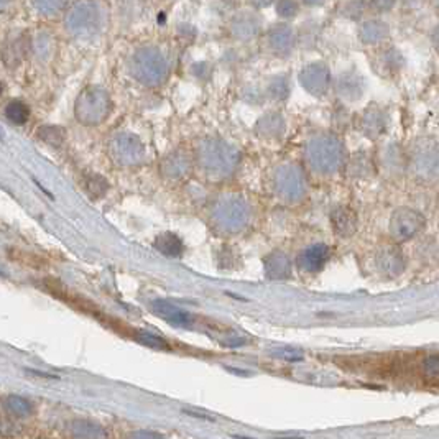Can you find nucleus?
<instances>
[{"mask_svg":"<svg viewBox=\"0 0 439 439\" xmlns=\"http://www.w3.org/2000/svg\"><path fill=\"white\" fill-rule=\"evenodd\" d=\"M304 162L313 173L329 176L346 166L347 150L341 137L333 132L313 133L304 144Z\"/></svg>","mask_w":439,"mask_h":439,"instance_id":"f257e3e1","label":"nucleus"},{"mask_svg":"<svg viewBox=\"0 0 439 439\" xmlns=\"http://www.w3.org/2000/svg\"><path fill=\"white\" fill-rule=\"evenodd\" d=\"M240 158L242 155L237 146L216 137L204 139L196 150V160L201 170L213 178H229L234 175L240 165Z\"/></svg>","mask_w":439,"mask_h":439,"instance_id":"f03ea898","label":"nucleus"},{"mask_svg":"<svg viewBox=\"0 0 439 439\" xmlns=\"http://www.w3.org/2000/svg\"><path fill=\"white\" fill-rule=\"evenodd\" d=\"M133 77L146 88H158L168 77V63L160 50L145 46L133 55L130 63Z\"/></svg>","mask_w":439,"mask_h":439,"instance_id":"7ed1b4c3","label":"nucleus"},{"mask_svg":"<svg viewBox=\"0 0 439 439\" xmlns=\"http://www.w3.org/2000/svg\"><path fill=\"white\" fill-rule=\"evenodd\" d=\"M112 101L109 92L101 86H89L76 99L75 115L83 126L94 127L109 117Z\"/></svg>","mask_w":439,"mask_h":439,"instance_id":"20e7f679","label":"nucleus"},{"mask_svg":"<svg viewBox=\"0 0 439 439\" xmlns=\"http://www.w3.org/2000/svg\"><path fill=\"white\" fill-rule=\"evenodd\" d=\"M272 183L277 196L286 202H298L306 196V175L296 163H282L275 168Z\"/></svg>","mask_w":439,"mask_h":439,"instance_id":"39448f33","label":"nucleus"},{"mask_svg":"<svg viewBox=\"0 0 439 439\" xmlns=\"http://www.w3.org/2000/svg\"><path fill=\"white\" fill-rule=\"evenodd\" d=\"M64 25L77 38L94 37L102 25L101 8L94 0H77L68 10Z\"/></svg>","mask_w":439,"mask_h":439,"instance_id":"423d86ee","label":"nucleus"},{"mask_svg":"<svg viewBox=\"0 0 439 439\" xmlns=\"http://www.w3.org/2000/svg\"><path fill=\"white\" fill-rule=\"evenodd\" d=\"M408 168L423 182L439 179V142L431 139L416 142L408 155Z\"/></svg>","mask_w":439,"mask_h":439,"instance_id":"0eeeda50","label":"nucleus"},{"mask_svg":"<svg viewBox=\"0 0 439 439\" xmlns=\"http://www.w3.org/2000/svg\"><path fill=\"white\" fill-rule=\"evenodd\" d=\"M110 158L117 165L137 166L145 160V145L139 137L133 133H119L112 139L109 145Z\"/></svg>","mask_w":439,"mask_h":439,"instance_id":"6e6552de","label":"nucleus"},{"mask_svg":"<svg viewBox=\"0 0 439 439\" xmlns=\"http://www.w3.org/2000/svg\"><path fill=\"white\" fill-rule=\"evenodd\" d=\"M426 219L420 211L413 208H398L390 219V235L397 244L407 242L425 229Z\"/></svg>","mask_w":439,"mask_h":439,"instance_id":"1a4fd4ad","label":"nucleus"},{"mask_svg":"<svg viewBox=\"0 0 439 439\" xmlns=\"http://www.w3.org/2000/svg\"><path fill=\"white\" fill-rule=\"evenodd\" d=\"M301 88L313 97H324L333 86V75L329 66L322 61H313L300 71Z\"/></svg>","mask_w":439,"mask_h":439,"instance_id":"9d476101","label":"nucleus"},{"mask_svg":"<svg viewBox=\"0 0 439 439\" xmlns=\"http://www.w3.org/2000/svg\"><path fill=\"white\" fill-rule=\"evenodd\" d=\"M214 217L224 229L239 231L240 227L245 226L248 219V206L242 199H237V197L224 199L217 204Z\"/></svg>","mask_w":439,"mask_h":439,"instance_id":"9b49d317","label":"nucleus"},{"mask_svg":"<svg viewBox=\"0 0 439 439\" xmlns=\"http://www.w3.org/2000/svg\"><path fill=\"white\" fill-rule=\"evenodd\" d=\"M266 48H269L270 53L277 58H288L295 50L296 43H298V37H296V32L290 27L288 23H275L269 28L266 32Z\"/></svg>","mask_w":439,"mask_h":439,"instance_id":"f8f14e48","label":"nucleus"},{"mask_svg":"<svg viewBox=\"0 0 439 439\" xmlns=\"http://www.w3.org/2000/svg\"><path fill=\"white\" fill-rule=\"evenodd\" d=\"M333 84L335 94L346 102L360 101V99L364 97L365 89H367L364 76L355 70L342 71L341 75L333 81Z\"/></svg>","mask_w":439,"mask_h":439,"instance_id":"ddd939ff","label":"nucleus"},{"mask_svg":"<svg viewBox=\"0 0 439 439\" xmlns=\"http://www.w3.org/2000/svg\"><path fill=\"white\" fill-rule=\"evenodd\" d=\"M360 132L370 140H375L387 132L390 126V115L384 107L377 104H370L367 109H364L360 115Z\"/></svg>","mask_w":439,"mask_h":439,"instance_id":"4468645a","label":"nucleus"},{"mask_svg":"<svg viewBox=\"0 0 439 439\" xmlns=\"http://www.w3.org/2000/svg\"><path fill=\"white\" fill-rule=\"evenodd\" d=\"M231 35L239 41H251L262 30V17L257 12H239L231 20Z\"/></svg>","mask_w":439,"mask_h":439,"instance_id":"2eb2a0df","label":"nucleus"},{"mask_svg":"<svg viewBox=\"0 0 439 439\" xmlns=\"http://www.w3.org/2000/svg\"><path fill=\"white\" fill-rule=\"evenodd\" d=\"M375 262L378 270L389 278L398 277L400 273H403L404 266H407L403 252L400 251L397 245H385V247H382L377 252Z\"/></svg>","mask_w":439,"mask_h":439,"instance_id":"dca6fc26","label":"nucleus"},{"mask_svg":"<svg viewBox=\"0 0 439 439\" xmlns=\"http://www.w3.org/2000/svg\"><path fill=\"white\" fill-rule=\"evenodd\" d=\"M193 158L186 150H175L160 162L162 175L168 179H179L191 171Z\"/></svg>","mask_w":439,"mask_h":439,"instance_id":"f3484780","label":"nucleus"},{"mask_svg":"<svg viewBox=\"0 0 439 439\" xmlns=\"http://www.w3.org/2000/svg\"><path fill=\"white\" fill-rule=\"evenodd\" d=\"M253 130H255L260 139L278 140L285 135L286 120L283 117L282 112L270 110L257 120L255 126H253Z\"/></svg>","mask_w":439,"mask_h":439,"instance_id":"a211bd4d","label":"nucleus"},{"mask_svg":"<svg viewBox=\"0 0 439 439\" xmlns=\"http://www.w3.org/2000/svg\"><path fill=\"white\" fill-rule=\"evenodd\" d=\"M378 162H380V166L384 168L385 173L391 176L402 175L403 171L408 170V155L395 142L387 144L382 148L380 155H378Z\"/></svg>","mask_w":439,"mask_h":439,"instance_id":"6ab92c4d","label":"nucleus"},{"mask_svg":"<svg viewBox=\"0 0 439 439\" xmlns=\"http://www.w3.org/2000/svg\"><path fill=\"white\" fill-rule=\"evenodd\" d=\"M329 247L326 244L309 245L303 252H300L298 258H296V265H298L301 272H320L322 266L326 265V262L329 260Z\"/></svg>","mask_w":439,"mask_h":439,"instance_id":"aec40b11","label":"nucleus"},{"mask_svg":"<svg viewBox=\"0 0 439 439\" xmlns=\"http://www.w3.org/2000/svg\"><path fill=\"white\" fill-rule=\"evenodd\" d=\"M331 226L339 237L349 239L357 232L359 217H357L355 211L349 206H338L331 213Z\"/></svg>","mask_w":439,"mask_h":439,"instance_id":"412c9836","label":"nucleus"},{"mask_svg":"<svg viewBox=\"0 0 439 439\" xmlns=\"http://www.w3.org/2000/svg\"><path fill=\"white\" fill-rule=\"evenodd\" d=\"M390 37L389 23L380 19H369L360 23L359 27V40L364 45L373 46L384 43Z\"/></svg>","mask_w":439,"mask_h":439,"instance_id":"4be33fe9","label":"nucleus"},{"mask_svg":"<svg viewBox=\"0 0 439 439\" xmlns=\"http://www.w3.org/2000/svg\"><path fill=\"white\" fill-rule=\"evenodd\" d=\"M346 171L351 178H369L375 175V162L369 152H355L347 158Z\"/></svg>","mask_w":439,"mask_h":439,"instance_id":"5701e85b","label":"nucleus"},{"mask_svg":"<svg viewBox=\"0 0 439 439\" xmlns=\"http://www.w3.org/2000/svg\"><path fill=\"white\" fill-rule=\"evenodd\" d=\"M265 272L270 278L283 280L291 273V262L285 252L275 251L265 258Z\"/></svg>","mask_w":439,"mask_h":439,"instance_id":"b1692460","label":"nucleus"},{"mask_svg":"<svg viewBox=\"0 0 439 439\" xmlns=\"http://www.w3.org/2000/svg\"><path fill=\"white\" fill-rule=\"evenodd\" d=\"M291 86H290V77L286 75H275L269 79L265 88L266 97L272 99L275 102H283L286 101L290 96Z\"/></svg>","mask_w":439,"mask_h":439,"instance_id":"393cba45","label":"nucleus"},{"mask_svg":"<svg viewBox=\"0 0 439 439\" xmlns=\"http://www.w3.org/2000/svg\"><path fill=\"white\" fill-rule=\"evenodd\" d=\"M378 66L385 71V75H397L403 70L404 58L402 51L397 48H387L378 56Z\"/></svg>","mask_w":439,"mask_h":439,"instance_id":"a878e982","label":"nucleus"},{"mask_svg":"<svg viewBox=\"0 0 439 439\" xmlns=\"http://www.w3.org/2000/svg\"><path fill=\"white\" fill-rule=\"evenodd\" d=\"M27 40H25V37H20L12 43H8L6 48H3V61H6L8 68H15L17 64H19L21 59L27 56L28 53Z\"/></svg>","mask_w":439,"mask_h":439,"instance_id":"bb28decb","label":"nucleus"},{"mask_svg":"<svg viewBox=\"0 0 439 439\" xmlns=\"http://www.w3.org/2000/svg\"><path fill=\"white\" fill-rule=\"evenodd\" d=\"M38 139L45 142L46 145L59 148L66 140V132H64L63 127L58 126H41L38 128Z\"/></svg>","mask_w":439,"mask_h":439,"instance_id":"cd10ccee","label":"nucleus"},{"mask_svg":"<svg viewBox=\"0 0 439 439\" xmlns=\"http://www.w3.org/2000/svg\"><path fill=\"white\" fill-rule=\"evenodd\" d=\"M83 184H84L86 191H88V195L94 197V199L104 196L107 193V189H109V183H107V179L104 178V176H101L97 173L86 175L84 179H83Z\"/></svg>","mask_w":439,"mask_h":439,"instance_id":"c85d7f7f","label":"nucleus"},{"mask_svg":"<svg viewBox=\"0 0 439 439\" xmlns=\"http://www.w3.org/2000/svg\"><path fill=\"white\" fill-rule=\"evenodd\" d=\"M155 247L162 251L166 257H179L183 252V242L175 234H163L157 239Z\"/></svg>","mask_w":439,"mask_h":439,"instance_id":"c756f323","label":"nucleus"},{"mask_svg":"<svg viewBox=\"0 0 439 439\" xmlns=\"http://www.w3.org/2000/svg\"><path fill=\"white\" fill-rule=\"evenodd\" d=\"M6 117L10 120L12 124H15V126H21V124H25L30 117V109L28 106L25 104V102L21 101H10L6 107Z\"/></svg>","mask_w":439,"mask_h":439,"instance_id":"7c9ffc66","label":"nucleus"},{"mask_svg":"<svg viewBox=\"0 0 439 439\" xmlns=\"http://www.w3.org/2000/svg\"><path fill=\"white\" fill-rule=\"evenodd\" d=\"M365 12V2L364 0H344L341 6V14L347 20H359Z\"/></svg>","mask_w":439,"mask_h":439,"instance_id":"2f4dec72","label":"nucleus"},{"mask_svg":"<svg viewBox=\"0 0 439 439\" xmlns=\"http://www.w3.org/2000/svg\"><path fill=\"white\" fill-rule=\"evenodd\" d=\"M275 10L282 20H291L300 14V3L296 0H277Z\"/></svg>","mask_w":439,"mask_h":439,"instance_id":"473e14b6","label":"nucleus"},{"mask_svg":"<svg viewBox=\"0 0 439 439\" xmlns=\"http://www.w3.org/2000/svg\"><path fill=\"white\" fill-rule=\"evenodd\" d=\"M66 0H33V6L43 15H56L63 10Z\"/></svg>","mask_w":439,"mask_h":439,"instance_id":"72a5a7b5","label":"nucleus"},{"mask_svg":"<svg viewBox=\"0 0 439 439\" xmlns=\"http://www.w3.org/2000/svg\"><path fill=\"white\" fill-rule=\"evenodd\" d=\"M398 0H369V8L373 12V14H389L397 6Z\"/></svg>","mask_w":439,"mask_h":439,"instance_id":"f704fd0d","label":"nucleus"},{"mask_svg":"<svg viewBox=\"0 0 439 439\" xmlns=\"http://www.w3.org/2000/svg\"><path fill=\"white\" fill-rule=\"evenodd\" d=\"M425 372L429 375H439V355H431L425 360Z\"/></svg>","mask_w":439,"mask_h":439,"instance_id":"c9c22d12","label":"nucleus"},{"mask_svg":"<svg viewBox=\"0 0 439 439\" xmlns=\"http://www.w3.org/2000/svg\"><path fill=\"white\" fill-rule=\"evenodd\" d=\"M278 355L282 357L283 360H288V362H295V360L301 359L300 352L293 351V349H282V351L278 352Z\"/></svg>","mask_w":439,"mask_h":439,"instance_id":"e433bc0d","label":"nucleus"},{"mask_svg":"<svg viewBox=\"0 0 439 439\" xmlns=\"http://www.w3.org/2000/svg\"><path fill=\"white\" fill-rule=\"evenodd\" d=\"M431 43H433L434 50H436L439 53V25H436V27H434V30L431 32Z\"/></svg>","mask_w":439,"mask_h":439,"instance_id":"4c0bfd02","label":"nucleus"},{"mask_svg":"<svg viewBox=\"0 0 439 439\" xmlns=\"http://www.w3.org/2000/svg\"><path fill=\"white\" fill-rule=\"evenodd\" d=\"M275 0H251V3L255 8H265L269 6H272Z\"/></svg>","mask_w":439,"mask_h":439,"instance_id":"58836bf2","label":"nucleus"},{"mask_svg":"<svg viewBox=\"0 0 439 439\" xmlns=\"http://www.w3.org/2000/svg\"><path fill=\"white\" fill-rule=\"evenodd\" d=\"M306 7H320L324 3V0H301Z\"/></svg>","mask_w":439,"mask_h":439,"instance_id":"ea45409f","label":"nucleus"},{"mask_svg":"<svg viewBox=\"0 0 439 439\" xmlns=\"http://www.w3.org/2000/svg\"><path fill=\"white\" fill-rule=\"evenodd\" d=\"M400 2L404 3V6H418L421 0H400Z\"/></svg>","mask_w":439,"mask_h":439,"instance_id":"a19ab883","label":"nucleus"},{"mask_svg":"<svg viewBox=\"0 0 439 439\" xmlns=\"http://www.w3.org/2000/svg\"><path fill=\"white\" fill-rule=\"evenodd\" d=\"M10 2H12V0H0V12L6 10V8L10 6Z\"/></svg>","mask_w":439,"mask_h":439,"instance_id":"79ce46f5","label":"nucleus"},{"mask_svg":"<svg viewBox=\"0 0 439 439\" xmlns=\"http://www.w3.org/2000/svg\"><path fill=\"white\" fill-rule=\"evenodd\" d=\"M433 3H434V6L439 7V0H433Z\"/></svg>","mask_w":439,"mask_h":439,"instance_id":"37998d69","label":"nucleus"},{"mask_svg":"<svg viewBox=\"0 0 439 439\" xmlns=\"http://www.w3.org/2000/svg\"><path fill=\"white\" fill-rule=\"evenodd\" d=\"M0 96H2V84H0Z\"/></svg>","mask_w":439,"mask_h":439,"instance_id":"c03bdc74","label":"nucleus"}]
</instances>
